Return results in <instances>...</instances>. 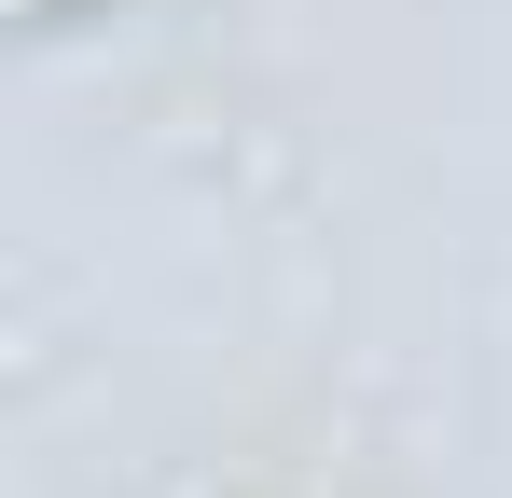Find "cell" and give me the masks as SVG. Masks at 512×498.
<instances>
[{
	"label": "cell",
	"mask_w": 512,
	"mask_h": 498,
	"mask_svg": "<svg viewBox=\"0 0 512 498\" xmlns=\"http://www.w3.org/2000/svg\"><path fill=\"white\" fill-rule=\"evenodd\" d=\"M28 14H42V0H28Z\"/></svg>",
	"instance_id": "cell-1"
}]
</instances>
